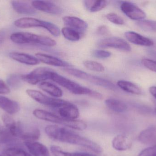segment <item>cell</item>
<instances>
[{
    "mask_svg": "<svg viewBox=\"0 0 156 156\" xmlns=\"http://www.w3.org/2000/svg\"><path fill=\"white\" fill-rule=\"evenodd\" d=\"M48 137L54 141L86 147L95 153H101L103 149L99 144L72 131L56 125H48L45 128Z\"/></svg>",
    "mask_w": 156,
    "mask_h": 156,
    "instance_id": "cell-1",
    "label": "cell"
},
{
    "mask_svg": "<svg viewBox=\"0 0 156 156\" xmlns=\"http://www.w3.org/2000/svg\"><path fill=\"white\" fill-rule=\"evenodd\" d=\"M11 40L17 44H38L53 47L57 43L54 39L46 36L27 32H16L10 36Z\"/></svg>",
    "mask_w": 156,
    "mask_h": 156,
    "instance_id": "cell-2",
    "label": "cell"
},
{
    "mask_svg": "<svg viewBox=\"0 0 156 156\" xmlns=\"http://www.w3.org/2000/svg\"><path fill=\"white\" fill-rule=\"evenodd\" d=\"M64 70L71 76L86 81L94 85L112 90L116 89V86L110 81L89 74L83 71L70 67L65 68Z\"/></svg>",
    "mask_w": 156,
    "mask_h": 156,
    "instance_id": "cell-3",
    "label": "cell"
},
{
    "mask_svg": "<svg viewBox=\"0 0 156 156\" xmlns=\"http://www.w3.org/2000/svg\"><path fill=\"white\" fill-rule=\"evenodd\" d=\"M50 80L59 84L76 95H87L90 96L92 90L88 89L72 81L54 71L52 73Z\"/></svg>",
    "mask_w": 156,
    "mask_h": 156,
    "instance_id": "cell-4",
    "label": "cell"
},
{
    "mask_svg": "<svg viewBox=\"0 0 156 156\" xmlns=\"http://www.w3.org/2000/svg\"><path fill=\"white\" fill-rule=\"evenodd\" d=\"M54 71L52 69L47 67H39L28 74L21 75V78L22 80L29 84L36 85L50 80Z\"/></svg>",
    "mask_w": 156,
    "mask_h": 156,
    "instance_id": "cell-5",
    "label": "cell"
},
{
    "mask_svg": "<svg viewBox=\"0 0 156 156\" xmlns=\"http://www.w3.org/2000/svg\"><path fill=\"white\" fill-rule=\"evenodd\" d=\"M26 93L30 98L37 102L56 109L61 107L66 101L61 99L51 98L36 90L27 89Z\"/></svg>",
    "mask_w": 156,
    "mask_h": 156,
    "instance_id": "cell-6",
    "label": "cell"
},
{
    "mask_svg": "<svg viewBox=\"0 0 156 156\" xmlns=\"http://www.w3.org/2000/svg\"><path fill=\"white\" fill-rule=\"evenodd\" d=\"M97 45L100 48H113L126 52H130L132 50L131 45L127 41L116 37L101 39L98 41Z\"/></svg>",
    "mask_w": 156,
    "mask_h": 156,
    "instance_id": "cell-7",
    "label": "cell"
},
{
    "mask_svg": "<svg viewBox=\"0 0 156 156\" xmlns=\"http://www.w3.org/2000/svg\"><path fill=\"white\" fill-rule=\"evenodd\" d=\"M120 9L124 14L132 20L141 21L144 20L146 17V14L142 9L130 2H122L120 5Z\"/></svg>",
    "mask_w": 156,
    "mask_h": 156,
    "instance_id": "cell-8",
    "label": "cell"
},
{
    "mask_svg": "<svg viewBox=\"0 0 156 156\" xmlns=\"http://www.w3.org/2000/svg\"><path fill=\"white\" fill-rule=\"evenodd\" d=\"M33 114L37 119L54 123L62 125L67 127L69 119H65L55 114L40 109H36L33 111Z\"/></svg>",
    "mask_w": 156,
    "mask_h": 156,
    "instance_id": "cell-9",
    "label": "cell"
},
{
    "mask_svg": "<svg viewBox=\"0 0 156 156\" xmlns=\"http://www.w3.org/2000/svg\"><path fill=\"white\" fill-rule=\"evenodd\" d=\"M31 5L36 10L51 14H61L63 12L60 6L48 1H34Z\"/></svg>",
    "mask_w": 156,
    "mask_h": 156,
    "instance_id": "cell-10",
    "label": "cell"
},
{
    "mask_svg": "<svg viewBox=\"0 0 156 156\" xmlns=\"http://www.w3.org/2000/svg\"><path fill=\"white\" fill-rule=\"evenodd\" d=\"M57 110L59 116L65 119L76 120L80 116V111L78 107L67 101Z\"/></svg>",
    "mask_w": 156,
    "mask_h": 156,
    "instance_id": "cell-11",
    "label": "cell"
},
{
    "mask_svg": "<svg viewBox=\"0 0 156 156\" xmlns=\"http://www.w3.org/2000/svg\"><path fill=\"white\" fill-rule=\"evenodd\" d=\"M47 21L33 17H25L19 18L15 21L14 24L16 27L21 28L41 27L45 29Z\"/></svg>",
    "mask_w": 156,
    "mask_h": 156,
    "instance_id": "cell-12",
    "label": "cell"
},
{
    "mask_svg": "<svg viewBox=\"0 0 156 156\" xmlns=\"http://www.w3.org/2000/svg\"><path fill=\"white\" fill-rule=\"evenodd\" d=\"M125 36L129 42L134 45L145 47H151L154 45L152 39L133 31L125 32Z\"/></svg>",
    "mask_w": 156,
    "mask_h": 156,
    "instance_id": "cell-13",
    "label": "cell"
},
{
    "mask_svg": "<svg viewBox=\"0 0 156 156\" xmlns=\"http://www.w3.org/2000/svg\"><path fill=\"white\" fill-rule=\"evenodd\" d=\"M35 56L39 61L47 65L55 67H65L66 68L70 67V64L68 62L50 55L42 53H37L35 54Z\"/></svg>",
    "mask_w": 156,
    "mask_h": 156,
    "instance_id": "cell-14",
    "label": "cell"
},
{
    "mask_svg": "<svg viewBox=\"0 0 156 156\" xmlns=\"http://www.w3.org/2000/svg\"><path fill=\"white\" fill-rule=\"evenodd\" d=\"M9 56L13 60L26 65L34 66L38 65L40 62L36 57L26 53L12 52L9 53Z\"/></svg>",
    "mask_w": 156,
    "mask_h": 156,
    "instance_id": "cell-15",
    "label": "cell"
},
{
    "mask_svg": "<svg viewBox=\"0 0 156 156\" xmlns=\"http://www.w3.org/2000/svg\"><path fill=\"white\" fill-rule=\"evenodd\" d=\"M25 144L33 156H49L48 148L43 144L34 141H26Z\"/></svg>",
    "mask_w": 156,
    "mask_h": 156,
    "instance_id": "cell-16",
    "label": "cell"
},
{
    "mask_svg": "<svg viewBox=\"0 0 156 156\" xmlns=\"http://www.w3.org/2000/svg\"><path fill=\"white\" fill-rule=\"evenodd\" d=\"M0 108L9 114H15L20 110L18 102L2 96H0Z\"/></svg>",
    "mask_w": 156,
    "mask_h": 156,
    "instance_id": "cell-17",
    "label": "cell"
},
{
    "mask_svg": "<svg viewBox=\"0 0 156 156\" xmlns=\"http://www.w3.org/2000/svg\"><path fill=\"white\" fill-rule=\"evenodd\" d=\"M63 21L65 24L68 26V27L78 31H84L88 26V24L85 21L76 16H66L63 17Z\"/></svg>",
    "mask_w": 156,
    "mask_h": 156,
    "instance_id": "cell-18",
    "label": "cell"
},
{
    "mask_svg": "<svg viewBox=\"0 0 156 156\" xmlns=\"http://www.w3.org/2000/svg\"><path fill=\"white\" fill-rule=\"evenodd\" d=\"M138 140L142 143L156 145V126H151L142 131L138 136Z\"/></svg>",
    "mask_w": 156,
    "mask_h": 156,
    "instance_id": "cell-19",
    "label": "cell"
},
{
    "mask_svg": "<svg viewBox=\"0 0 156 156\" xmlns=\"http://www.w3.org/2000/svg\"><path fill=\"white\" fill-rule=\"evenodd\" d=\"M11 2L14 10L18 13L26 15H34L37 13L36 10L32 5L23 1H13Z\"/></svg>",
    "mask_w": 156,
    "mask_h": 156,
    "instance_id": "cell-20",
    "label": "cell"
},
{
    "mask_svg": "<svg viewBox=\"0 0 156 156\" xmlns=\"http://www.w3.org/2000/svg\"><path fill=\"white\" fill-rule=\"evenodd\" d=\"M132 142L125 136L119 135L115 136L112 141L114 149L118 151H124L132 147Z\"/></svg>",
    "mask_w": 156,
    "mask_h": 156,
    "instance_id": "cell-21",
    "label": "cell"
},
{
    "mask_svg": "<svg viewBox=\"0 0 156 156\" xmlns=\"http://www.w3.org/2000/svg\"><path fill=\"white\" fill-rule=\"evenodd\" d=\"M39 89L51 96L56 98L62 97L63 91L62 90L55 84L48 82H43L38 85Z\"/></svg>",
    "mask_w": 156,
    "mask_h": 156,
    "instance_id": "cell-22",
    "label": "cell"
},
{
    "mask_svg": "<svg viewBox=\"0 0 156 156\" xmlns=\"http://www.w3.org/2000/svg\"><path fill=\"white\" fill-rule=\"evenodd\" d=\"M117 86L122 90L136 95H140L142 91L140 87L131 82L125 80H119L117 82Z\"/></svg>",
    "mask_w": 156,
    "mask_h": 156,
    "instance_id": "cell-23",
    "label": "cell"
},
{
    "mask_svg": "<svg viewBox=\"0 0 156 156\" xmlns=\"http://www.w3.org/2000/svg\"><path fill=\"white\" fill-rule=\"evenodd\" d=\"M105 104L110 110L116 113L124 112L128 108L125 103L117 99H107L105 100Z\"/></svg>",
    "mask_w": 156,
    "mask_h": 156,
    "instance_id": "cell-24",
    "label": "cell"
},
{
    "mask_svg": "<svg viewBox=\"0 0 156 156\" xmlns=\"http://www.w3.org/2000/svg\"><path fill=\"white\" fill-rule=\"evenodd\" d=\"M85 8L91 13L99 12L105 8L108 2L106 1H96V0H88L83 2Z\"/></svg>",
    "mask_w": 156,
    "mask_h": 156,
    "instance_id": "cell-25",
    "label": "cell"
},
{
    "mask_svg": "<svg viewBox=\"0 0 156 156\" xmlns=\"http://www.w3.org/2000/svg\"><path fill=\"white\" fill-rule=\"evenodd\" d=\"M41 134L38 128H34L28 131H25L22 127V132L20 137L23 140L26 141H34L40 138Z\"/></svg>",
    "mask_w": 156,
    "mask_h": 156,
    "instance_id": "cell-26",
    "label": "cell"
},
{
    "mask_svg": "<svg viewBox=\"0 0 156 156\" xmlns=\"http://www.w3.org/2000/svg\"><path fill=\"white\" fill-rule=\"evenodd\" d=\"M61 33L64 37L69 41L76 42L79 41L80 38V35L79 31L68 27H63L61 29Z\"/></svg>",
    "mask_w": 156,
    "mask_h": 156,
    "instance_id": "cell-27",
    "label": "cell"
},
{
    "mask_svg": "<svg viewBox=\"0 0 156 156\" xmlns=\"http://www.w3.org/2000/svg\"><path fill=\"white\" fill-rule=\"evenodd\" d=\"M137 25L142 30L146 32H156V21L143 20L138 21Z\"/></svg>",
    "mask_w": 156,
    "mask_h": 156,
    "instance_id": "cell-28",
    "label": "cell"
},
{
    "mask_svg": "<svg viewBox=\"0 0 156 156\" xmlns=\"http://www.w3.org/2000/svg\"><path fill=\"white\" fill-rule=\"evenodd\" d=\"M16 137L12 135L7 128L2 129L0 131V144L11 143L14 142Z\"/></svg>",
    "mask_w": 156,
    "mask_h": 156,
    "instance_id": "cell-29",
    "label": "cell"
},
{
    "mask_svg": "<svg viewBox=\"0 0 156 156\" xmlns=\"http://www.w3.org/2000/svg\"><path fill=\"white\" fill-rule=\"evenodd\" d=\"M83 66L88 69L96 72H103L105 67L101 63L93 60H85L83 62Z\"/></svg>",
    "mask_w": 156,
    "mask_h": 156,
    "instance_id": "cell-30",
    "label": "cell"
},
{
    "mask_svg": "<svg viewBox=\"0 0 156 156\" xmlns=\"http://www.w3.org/2000/svg\"><path fill=\"white\" fill-rule=\"evenodd\" d=\"M6 156H32L23 149L16 147H10L5 152Z\"/></svg>",
    "mask_w": 156,
    "mask_h": 156,
    "instance_id": "cell-31",
    "label": "cell"
},
{
    "mask_svg": "<svg viewBox=\"0 0 156 156\" xmlns=\"http://www.w3.org/2000/svg\"><path fill=\"white\" fill-rule=\"evenodd\" d=\"M106 18L111 23L119 25L124 24V20L122 17L115 13H109L106 15Z\"/></svg>",
    "mask_w": 156,
    "mask_h": 156,
    "instance_id": "cell-32",
    "label": "cell"
},
{
    "mask_svg": "<svg viewBox=\"0 0 156 156\" xmlns=\"http://www.w3.org/2000/svg\"><path fill=\"white\" fill-rule=\"evenodd\" d=\"M50 149L54 156H70L71 153L65 152L60 147L58 146H51Z\"/></svg>",
    "mask_w": 156,
    "mask_h": 156,
    "instance_id": "cell-33",
    "label": "cell"
},
{
    "mask_svg": "<svg viewBox=\"0 0 156 156\" xmlns=\"http://www.w3.org/2000/svg\"><path fill=\"white\" fill-rule=\"evenodd\" d=\"M22 80L21 76L16 74H12L7 79L8 84L12 87H18L20 85V81Z\"/></svg>",
    "mask_w": 156,
    "mask_h": 156,
    "instance_id": "cell-34",
    "label": "cell"
},
{
    "mask_svg": "<svg viewBox=\"0 0 156 156\" xmlns=\"http://www.w3.org/2000/svg\"><path fill=\"white\" fill-rule=\"evenodd\" d=\"M142 64L149 70L156 72V61L149 59H143Z\"/></svg>",
    "mask_w": 156,
    "mask_h": 156,
    "instance_id": "cell-35",
    "label": "cell"
},
{
    "mask_svg": "<svg viewBox=\"0 0 156 156\" xmlns=\"http://www.w3.org/2000/svg\"><path fill=\"white\" fill-rule=\"evenodd\" d=\"M92 54L94 56L99 59L108 58L110 57L112 55L111 52L109 51L102 49L94 50Z\"/></svg>",
    "mask_w": 156,
    "mask_h": 156,
    "instance_id": "cell-36",
    "label": "cell"
},
{
    "mask_svg": "<svg viewBox=\"0 0 156 156\" xmlns=\"http://www.w3.org/2000/svg\"><path fill=\"white\" fill-rule=\"evenodd\" d=\"M138 156H156V145L143 150Z\"/></svg>",
    "mask_w": 156,
    "mask_h": 156,
    "instance_id": "cell-37",
    "label": "cell"
},
{
    "mask_svg": "<svg viewBox=\"0 0 156 156\" xmlns=\"http://www.w3.org/2000/svg\"><path fill=\"white\" fill-rule=\"evenodd\" d=\"M10 93L8 85L3 81L0 80V94H7Z\"/></svg>",
    "mask_w": 156,
    "mask_h": 156,
    "instance_id": "cell-38",
    "label": "cell"
},
{
    "mask_svg": "<svg viewBox=\"0 0 156 156\" xmlns=\"http://www.w3.org/2000/svg\"><path fill=\"white\" fill-rule=\"evenodd\" d=\"M90 96L91 98H94V99L99 100H102L104 98L103 94H102L94 90H92L91 93L90 94Z\"/></svg>",
    "mask_w": 156,
    "mask_h": 156,
    "instance_id": "cell-39",
    "label": "cell"
},
{
    "mask_svg": "<svg viewBox=\"0 0 156 156\" xmlns=\"http://www.w3.org/2000/svg\"><path fill=\"white\" fill-rule=\"evenodd\" d=\"M108 31H108L107 27L104 25L101 26L99 27L98 29H97V33L99 34L102 35L108 34Z\"/></svg>",
    "mask_w": 156,
    "mask_h": 156,
    "instance_id": "cell-40",
    "label": "cell"
},
{
    "mask_svg": "<svg viewBox=\"0 0 156 156\" xmlns=\"http://www.w3.org/2000/svg\"><path fill=\"white\" fill-rule=\"evenodd\" d=\"M70 156H96L94 155L84 152H76L71 153Z\"/></svg>",
    "mask_w": 156,
    "mask_h": 156,
    "instance_id": "cell-41",
    "label": "cell"
},
{
    "mask_svg": "<svg viewBox=\"0 0 156 156\" xmlns=\"http://www.w3.org/2000/svg\"><path fill=\"white\" fill-rule=\"evenodd\" d=\"M6 36V33L4 30L0 31V45L2 44L5 40Z\"/></svg>",
    "mask_w": 156,
    "mask_h": 156,
    "instance_id": "cell-42",
    "label": "cell"
},
{
    "mask_svg": "<svg viewBox=\"0 0 156 156\" xmlns=\"http://www.w3.org/2000/svg\"><path fill=\"white\" fill-rule=\"evenodd\" d=\"M149 91L152 94V96H154L156 99V86H152L150 87L149 89Z\"/></svg>",
    "mask_w": 156,
    "mask_h": 156,
    "instance_id": "cell-43",
    "label": "cell"
},
{
    "mask_svg": "<svg viewBox=\"0 0 156 156\" xmlns=\"http://www.w3.org/2000/svg\"><path fill=\"white\" fill-rule=\"evenodd\" d=\"M155 111H156V110H155Z\"/></svg>",
    "mask_w": 156,
    "mask_h": 156,
    "instance_id": "cell-44",
    "label": "cell"
},
{
    "mask_svg": "<svg viewBox=\"0 0 156 156\" xmlns=\"http://www.w3.org/2000/svg\"><path fill=\"white\" fill-rule=\"evenodd\" d=\"M0 156H2V155H0Z\"/></svg>",
    "mask_w": 156,
    "mask_h": 156,
    "instance_id": "cell-45",
    "label": "cell"
}]
</instances>
